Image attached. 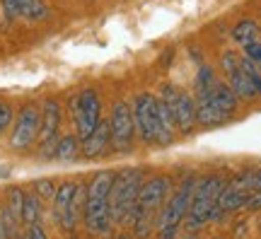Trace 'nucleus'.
Wrapping results in <instances>:
<instances>
[{"instance_id": "0eeeda50", "label": "nucleus", "mask_w": 261, "mask_h": 239, "mask_svg": "<svg viewBox=\"0 0 261 239\" xmlns=\"http://www.w3.org/2000/svg\"><path fill=\"white\" fill-rule=\"evenodd\" d=\"M70 114H73L75 121V136L83 143L97 128V123L102 121V99H99L97 90L85 87V90L75 94L70 99Z\"/></svg>"}, {"instance_id": "72a5a7b5", "label": "nucleus", "mask_w": 261, "mask_h": 239, "mask_svg": "<svg viewBox=\"0 0 261 239\" xmlns=\"http://www.w3.org/2000/svg\"><path fill=\"white\" fill-rule=\"evenodd\" d=\"M0 104H3V101H0Z\"/></svg>"}, {"instance_id": "bb28decb", "label": "nucleus", "mask_w": 261, "mask_h": 239, "mask_svg": "<svg viewBox=\"0 0 261 239\" xmlns=\"http://www.w3.org/2000/svg\"><path fill=\"white\" fill-rule=\"evenodd\" d=\"M247 210H261V189L259 191H249V198H247Z\"/></svg>"}, {"instance_id": "7c9ffc66", "label": "nucleus", "mask_w": 261, "mask_h": 239, "mask_svg": "<svg viewBox=\"0 0 261 239\" xmlns=\"http://www.w3.org/2000/svg\"><path fill=\"white\" fill-rule=\"evenodd\" d=\"M0 239H3V227H0Z\"/></svg>"}, {"instance_id": "6ab92c4d", "label": "nucleus", "mask_w": 261, "mask_h": 239, "mask_svg": "<svg viewBox=\"0 0 261 239\" xmlns=\"http://www.w3.org/2000/svg\"><path fill=\"white\" fill-rule=\"evenodd\" d=\"M41 222V198L37 193H24V203H22V225L24 230L32 225Z\"/></svg>"}, {"instance_id": "2f4dec72", "label": "nucleus", "mask_w": 261, "mask_h": 239, "mask_svg": "<svg viewBox=\"0 0 261 239\" xmlns=\"http://www.w3.org/2000/svg\"><path fill=\"white\" fill-rule=\"evenodd\" d=\"M70 239H80V237H75V234H73V237H70Z\"/></svg>"}, {"instance_id": "4468645a", "label": "nucleus", "mask_w": 261, "mask_h": 239, "mask_svg": "<svg viewBox=\"0 0 261 239\" xmlns=\"http://www.w3.org/2000/svg\"><path fill=\"white\" fill-rule=\"evenodd\" d=\"M112 145V130H109V121H99L97 128L80 143V155L85 160H94V157L104 155Z\"/></svg>"}, {"instance_id": "423d86ee", "label": "nucleus", "mask_w": 261, "mask_h": 239, "mask_svg": "<svg viewBox=\"0 0 261 239\" xmlns=\"http://www.w3.org/2000/svg\"><path fill=\"white\" fill-rule=\"evenodd\" d=\"M225 189V181L220 176H208V179H201L196 181L194 196H191V205H189V227H201L211 220V215L215 210V203H218V196Z\"/></svg>"}, {"instance_id": "9d476101", "label": "nucleus", "mask_w": 261, "mask_h": 239, "mask_svg": "<svg viewBox=\"0 0 261 239\" xmlns=\"http://www.w3.org/2000/svg\"><path fill=\"white\" fill-rule=\"evenodd\" d=\"M109 130H112V147L116 152H126L133 145L136 121H133V109H130L128 101H114L112 116H109Z\"/></svg>"}, {"instance_id": "ddd939ff", "label": "nucleus", "mask_w": 261, "mask_h": 239, "mask_svg": "<svg viewBox=\"0 0 261 239\" xmlns=\"http://www.w3.org/2000/svg\"><path fill=\"white\" fill-rule=\"evenodd\" d=\"M196 101H208V104H213L215 109H220L223 114H227V116H232L234 109H237V104H240V99H237L234 92L227 87V83H220V80H218L213 87L203 90V92H196Z\"/></svg>"}, {"instance_id": "393cba45", "label": "nucleus", "mask_w": 261, "mask_h": 239, "mask_svg": "<svg viewBox=\"0 0 261 239\" xmlns=\"http://www.w3.org/2000/svg\"><path fill=\"white\" fill-rule=\"evenodd\" d=\"M244 56L249 58V61H254V63L259 65L261 63V39L259 41H252V44H244Z\"/></svg>"}, {"instance_id": "f257e3e1", "label": "nucleus", "mask_w": 261, "mask_h": 239, "mask_svg": "<svg viewBox=\"0 0 261 239\" xmlns=\"http://www.w3.org/2000/svg\"><path fill=\"white\" fill-rule=\"evenodd\" d=\"M133 121H136V133L140 136V140L145 143H160V145H169L174 136H177V128H174V119L169 114L167 104L155 97L150 92L138 94L133 104Z\"/></svg>"}, {"instance_id": "2eb2a0df", "label": "nucleus", "mask_w": 261, "mask_h": 239, "mask_svg": "<svg viewBox=\"0 0 261 239\" xmlns=\"http://www.w3.org/2000/svg\"><path fill=\"white\" fill-rule=\"evenodd\" d=\"M227 75V87L234 92V97L237 99H254V97H259L256 94V90H254V85L249 83V77L244 75V70L237 65L234 70H230V73H225Z\"/></svg>"}, {"instance_id": "c756f323", "label": "nucleus", "mask_w": 261, "mask_h": 239, "mask_svg": "<svg viewBox=\"0 0 261 239\" xmlns=\"http://www.w3.org/2000/svg\"><path fill=\"white\" fill-rule=\"evenodd\" d=\"M184 239H198V237H196L194 232H191V234H187V237H184Z\"/></svg>"}, {"instance_id": "6e6552de", "label": "nucleus", "mask_w": 261, "mask_h": 239, "mask_svg": "<svg viewBox=\"0 0 261 239\" xmlns=\"http://www.w3.org/2000/svg\"><path fill=\"white\" fill-rule=\"evenodd\" d=\"M160 99L167 104L169 114L174 119V128L179 133H191L196 128V101L191 94L167 83L160 90Z\"/></svg>"}, {"instance_id": "9b49d317", "label": "nucleus", "mask_w": 261, "mask_h": 239, "mask_svg": "<svg viewBox=\"0 0 261 239\" xmlns=\"http://www.w3.org/2000/svg\"><path fill=\"white\" fill-rule=\"evenodd\" d=\"M39 126H41V109L34 104L22 107L12 126V136H10V147L12 150H27L37 143L39 138Z\"/></svg>"}, {"instance_id": "dca6fc26", "label": "nucleus", "mask_w": 261, "mask_h": 239, "mask_svg": "<svg viewBox=\"0 0 261 239\" xmlns=\"http://www.w3.org/2000/svg\"><path fill=\"white\" fill-rule=\"evenodd\" d=\"M227 119H230V116H227V114H223L220 109H215L213 104H208V101H196V126L213 128V126L225 123Z\"/></svg>"}, {"instance_id": "a211bd4d", "label": "nucleus", "mask_w": 261, "mask_h": 239, "mask_svg": "<svg viewBox=\"0 0 261 239\" xmlns=\"http://www.w3.org/2000/svg\"><path fill=\"white\" fill-rule=\"evenodd\" d=\"M261 39V27L254 22V19H242L232 27V41L234 44H252V41H259Z\"/></svg>"}, {"instance_id": "473e14b6", "label": "nucleus", "mask_w": 261, "mask_h": 239, "mask_svg": "<svg viewBox=\"0 0 261 239\" xmlns=\"http://www.w3.org/2000/svg\"><path fill=\"white\" fill-rule=\"evenodd\" d=\"M259 68H261V63H259Z\"/></svg>"}, {"instance_id": "5701e85b", "label": "nucleus", "mask_w": 261, "mask_h": 239, "mask_svg": "<svg viewBox=\"0 0 261 239\" xmlns=\"http://www.w3.org/2000/svg\"><path fill=\"white\" fill-rule=\"evenodd\" d=\"M34 193L39 198H46V201H54V193H56V184L51 179H37L34 181Z\"/></svg>"}, {"instance_id": "a878e982", "label": "nucleus", "mask_w": 261, "mask_h": 239, "mask_svg": "<svg viewBox=\"0 0 261 239\" xmlns=\"http://www.w3.org/2000/svg\"><path fill=\"white\" fill-rule=\"evenodd\" d=\"M27 239H48V234H46V230H44V225L39 222V225H32V227H27Z\"/></svg>"}, {"instance_id": "7ed1b4c3", "label": "nucleus", "mask_w": 261, "mask_h": 239, "mask_svg": "<svg viewBox=\"0 0 261 239\" xmlns=\"http://www.w3.org/2000/svg\"><path fill=\"white\" fill-rule=\"evenodd\" d=\"M167 193H169V176H152L148 181H143V186L138 191L136 208H133V215H130L133 232H136L138 239L148 237L150 227L155 225L160 208L167 201Z\"/></svg>"}, {"instance_id": "1a4fd4ad", "label": "nucleus", "mask_w": 261, "mask_h": 239, "mask_svg": "<svg viewBox=\"0 0 261 239\" xmlns=\"http://www.w3.org/2000/svg\"><path fill=\"white\" fill-rule=\"evenodd\" d=\"M61 104L56 99H46L41 107V126H39V157L41 160H51L54 150L58 143V130H61Z\"/></svg>"}, {"instance_id": "412c9836", "label": "nucleus", "mask_w": 261, "mask_h": 239, "mask_svg": "<svg viewBox=\"0 0 261 239\" xmlns=\"http://www.w3.org/2000/svg\"><path fill=\"white\" fill-rule=\"evenodd\" d=\"M22 203H24V191L19 186H10L8 189V201H5V208L12 213V218H17L19 225H22Z\"/></svg>"}, {"instance_id": "f3484780", "label": "nucleus", "mask_w": 261, "mask_h": 239, "mask_svg": "<svg viewBox=\"0 0 261 239\" xmlns=\"http://www.w3.org/2000/svg\"><path fill=\"white\" fill-rule=\"evenodd\" d=\"M80 155V138L77 136H61L54 150V160L56 162H75Z\"/></svg>"}, {"instance_id": "f03ea898", "label": "nucleus", "mask_w": 261, "mask_h": 239, "mask_svg": "<svg viewBox=\"0 0 261 239\" xmlns=\"http://www.w3.org/2000/svg\"><path fill=\"white\" fill-rule=\"evenodd\" d=\"M116 172L102 169L92 176V181L87 186L85 193V208H83V220L85 227L92 232L94 237H109L112 234V210H109V193Z\"/></svg>"}, {"instance_id": "c85d7f7f", "label": "nucleus", "mask_w": 261, "mask_h": 239, "mask_svg": "<svg viewBox=\"0 0 261 239\" xmlns=\"http://www.w3.org/2000/svg\"><path fill=\"white\" fill-rule=\"evenodd\" d=\"M12 239H27V234H24V232H17V234H15Z\"/></svg>"}, {"instance_id": "39448f33", "label": "nucleus", "mask_w": 261, "mask_h": 239, "mask_svg": "<svg viewBox=\"0 0 261 239\" xmlns=\"http://www.w3.org/2000/svg\"><path fill=\"white\" fill-rule=\"evenodd\" d=\"M85 193H87V186L77 184V181H63L61 186H56L54 201H51L54 220L63 232H73L77 220L83 218Z\"/></svg>"}, {"instance_id": "f8f14e48", "label": "nucleus", "mask_w": 261, "mask_h": 239, "mask_svg": "<svg viewBox=\"0 0 261 239\" xmlns=\"http://www.w3.org/2000/svg\"><path fill=\"white\" fill-rule=\"evenodd\" d=\"M194 189H196V179H187L177 191L172 193V198L162 205V210L158 213L155 225H158V227H169V225H179V222L184 220L189 213V205H191Z\"/></svg>"}, {"instance_id": "4be33fe9", "label": "nucleus", "mask_w": 261, "mask_h": 239, "mask_svg": "<svg viewBox=\"0 0 261 239\" xmlns=\"http://www.w3.org/2000/svg\"><path fill=\"white\" fill-rule=\"evenodd\" d=\"M240 68L244 70V75L249 77V83L254 85V90H256V94L261 97V68L254 61H249L247 56H240Z\"/></svg>"}, {"instance_id": "b1692460", "label": "nucleus", "mask_w": 261, "mask_h": 239, "mask_svg": "<svg viewBox=\"0 0 261 239\" xmlns=\"http://www.w3.org/2000/svg\"><path fill=\"white\" fill-rule=\"evenodd\" d=\"M12 121H15V114H12V107H10L8 101H3V104H0V133H3V130L8 128L10 123H12Z\"/></svg>"}, {"instance_id": "aec40b11", "label": "nucleus", "mask_w": 261, "mask_h": 239, "mask_svg": "<svg viewBox=\"0 0 261 239\" xmlns=\"http://www.w3.org/2000/svg\"><path fill=\"white\" fill-rule=\"evenodd\" d=\"M15 3H17L19 17L24 19L37 22V19H44L48 15V8L44 5V0H15Z\"/></svg>"}, {"instance_id": "20e7f679", "label": "nucleus", "mask_w": 261, "mask_h": 239, "mask_svg": "<svg viewBox=\"0 0 261 239\" xmlns=\"http://www.w3.org/2000/svg\"><path fill=\"white\" fill-rule=\"evenodd\" d=\"M140 186H143V172L140 169H123L114 176L112 193H109V210H112L114 225H126L130 220Z\"/></svg>"}, {"instance_id": "cd10ccee", "label": "nucleus", "mask_w": 261, "mask_h": 239, "mask_svg": "<svg viewBox=\"0 0 261 239\" xmlns=\"http://www.w3.org/2000/svg\"><path fill=\"white\" fill-rule=\"evenodd\" d=\"M179 225H169V227H160V239H174L177 237Z\"/></svg>"}]
</instances>
